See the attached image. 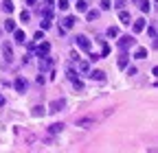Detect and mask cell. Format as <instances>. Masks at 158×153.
Masks as SVG:
<instances>
[{
  "label": "cell",
  "instance_id": "obj_1",
  "mask_svg": "<svg viewBox=\"0 0 158 153\" xmlns=\"http://www.w3.org/2000/svg\"><path fill=\"white\" fill-rule=\"evenodd\" d=\"M132 46H136V40H134V37H130V35H123L121 40H118V48H121V50H127V48H132Z\"/></svg>",
  "mask_w": 158,
  "mask_h": 153
},
{
  "label": "cell",
  "instance_id": "obj_2",
  "mask_svg": "<svg viewBox=\"0 0 158 153\" xmlns=\"http://www.w3.org/2000/svg\"><path fill=\"white\" fill-rule=\"evenodd\" d=\"M75 44L81 48V50H90V46H92V44H90V40H88L86 35H77V37H75Z\"/></svg>",
  "mask_w": 158,
  "mask_h": 153
},
{
  "label": "cell",
  "instance_id": "obj_3",
  "mask_svg": "<svg viewBox=\"0 0 158 153\" xmlns=\"http://www.w3.org/2000/svg\"><path fill=\"white\" fill-rule=\"evenodd\" d=\"M66 107V101L64 99H55L51 105H48V112H53V114H57V112H62Z\"/></svg>",
  "mask_w": 158,
  "mask_h": 153
},
{
  "label": "cell",
  "instance_id": "obj_4",
  "mask_svg": "<svg viewBox=\"0 0 158 153\" xmlns=\"http://www.w3.org/2000/svg\"><path fill=\"white\" fill-rule=\"evenodd\" d=\"M51 64H53V59H51V57L48 55H42V57H40V70H48L51 68Z\"/></svg>",
  "mask_w": 158,
  "mask_h": 153
},
{
  "label": "cell",
  "instance_id": "obj_5",
  "mask_svg": "<svg viewBox=\"0 0 158 153\" xmlns=\"http://www.w3.org/2000/svg\"><path fill=\"white\" fill-rule=\"evenodd\" d=\"M75 22H77V18L68 15V18H64V20H62V29H64V31H70V29L75 26Z\"/></svg>",
  "mask_w": 158,
  "mask_h": 153
},
{
  "label": "cell",
  "instance_id": "obj_6",
  "mask_svg": "<svg viewBox=\"0 0 158 153\" xmlns=\"http://www.w3.org/2000/svg\"><path fill=\"white\" fill-rule=\"evenodd\" d=\"M88 76L94 79V81H103L106 79V72L103 70H88Z\"/></svg>",
  "mask_w": 158,
  "mask_h": 153
},
{
  "label": "cell",
  "instance_id": "obj_7",
  "mask_svg": "<svg viewBox=\"0 0 158 153\" xmlns=\"http://www.w3.org/2000/svg\"><path fill=\"white\" fill-rule=\"evenodd\" d=\"M2 53H5V59H7V64L9 61H13V48H11V44H2Z\"/></svg>",
  "mask_w": 158,
  "mask_h": 153
},
{
  "label": "cell",
  "instance_id": "obj_8",
  "mask_svg": "<svg viewBox=\"0 0 158 153\" xmlns=\"http://www.w3.org/2000/svg\"><path fill=\"white\" fill-rule=\"evenodd\" d=\"M92 125H94V118H90V116L79 118V120H77V127H84V129H90Z\"/></svg>",
  "mask_w": 158,
  "mask_h": 153
},
{
  "label": "cell",
  "instance_id": "obj_9",
  "mask_svg": "<svg viewBox=\"0 0 158 153\" xmlns=\"http://www.w3.org/2000/svg\"><path fill=\"white\" fill-rule=\"evenodd\" d=\"M48 53H51V44H48V42H42V40H40V46H37V55L42 57V55H48Z\"/></svg>",
  "mask_w": 158,
  "mask_h": 153
},
{
  "label": "cell",
  "instance_id": "obj_10",
  "mask_svg": "<svg viewBox=\"0 0 158 153\" xmlns=\"http://www.w3.org/2000/svg\"><path fill=\"white\" fill-rule=\"evenodd\" d=\"M118 20H121L123 24H130V22H132V15H130V11H125V9H118Z\"/></svg>",
  "mask_w": 158,
  "mask_h": 153
},
{
  "label": "cell",
  "instance_id": "obj_11",
  "mask_svg": "<svg viewBox=\"0 0 158 153\" xmlns=\"http://www.w3.org/2000/svg\"><path fill=\"white\" fill-rule=\"evenodd\" d=\"M132 29H134V33H141V31L145 29V20H143V18L134 20V22H132Z\"/></svg>",
  "mask_w": 158,
  "mask_h": 153
},
{
  "label": "cell",
  "instance_id": "obj_12",
  "mask_svg": "<svg viewBox=\"0 0 158 153\" xmlns=\"http://www.w3.org/2000/svg\"><path fill=\"white\" fill-rule=\"evenodd\" d=\"M13 88H15L18 92H24V90H27V79L18 76V79H15V83H13Z\"/></svg>",
  "mask_w": 158,
  "mask_h": 153
},
{
  "label": "cell",
  "instance_id": "obj_13",
  "mask_svg": "<svg viewBox=\"0 0 158 153\" xmlns=\"http://www.w3.org/2000/svg\"><path fill=\"white\" fill-rule=\"evenodd\" d=\"M13 40L18 42V44H24V31H20V29H13Z\"/></svg>",
  "mask_w": 158,
  "mask_h": 153
},
{
  "label": "cell",
  "instance_id": "obj_14",
  "mask_svg": "<svg viewBox=\"0 0 158 153\" xmlns=\"http://www.w3.org/2000/svg\"><path fill=\"white\" fill-rule=\"evenodd\" d=\"M84 13H86V20H88V22H94L97 18H99V11H97V9H86Z\"/></svg>",
  "mask_w": 158,
  "mask_h": 153
},
{
  "label": "cell",
  "instance_id": "obj_15",
  "mask_svg": "<svg viewBox=\"0 0 158 153\" xmlns=\"http://www.w3.org/2000/svg\"><path fill=\"white\" fill-rule=\"evenodd\" d=\"M116 64H118V68H127V64H130V57H127L125 53H121V55H118V59H116Z\"/></svg>",
  "mask_w": 158,
  "mask_h": 153
},
{
  "label": "cell",
  "instance_id": "obj_16",
  "mask_svg": "<svg viewBox=\"0 0 158 153\" xmlns=\"http://www.w3.org/2000/svg\"><path fill=\"white\" fill-rule=\"evenodd\" d=\"M62 131H64V125H62V123H55V125L48 127V133H51V136H55V133H62Z\"/></svg>",
  "mask_w": 158,
  "mask_h": 153
},
{
  "label": "cell",
  "instance_id": "obj_17",
  "mask_svg": "<svg viewBox=\"0 0 158 153\" xmlns=\"http://www.w3.org/2000/svg\"><path fill=\"white\" fill-rule=\"evenodd\" d=\"M77 68H79V72H86V74H88L90 64H88V61H84V59H77Z\"/></svg>",
  "mask_w": 158,
  "mask_h": 153
},
{
  "label": "cell",
  "instance_id": "obj_18",
  "mask_svg": "<svg viewBox=\"0 0 158 153\" xmlns=\"http://www.w3.org/2000/svg\"><path fill=\"white\" fill-rule=\"evenodd\" d=\"M145 57H147V48H136V53H134V59H145Z\"/></svg>",
  "mask_w": 158,
  "mask_h": 153
},
{
  "label": "cell",
  "instance_id": "obj_19",
  "mask_svg": "<svg viewBox=\"0 0 158 153\" xmlns=\"http://www.w3.org/2000/svg\"><path fill=\"white\" fill-rule=\"evenodd\" d=\"M44 114H46V107H42V105H35V107H33V116H35V118L44 116Z\"/></svg>",
  "mask_w": 158,
  "mask_h": 153
},
{
  "label": "cell",
  "instance_id": "obj_20",
  "mask_svg": "<svg viewBox=\"0 0 158 153\" xmlns=\"http://www.w3.org/2000/svg\"><path fill=\"white\" fill-rule=\"evenodd\" d=\"M136 5H138V9H141L143 13H147V11L152 9V5L147 2V0H138V2H136Z\"/></svg>",
  "mask_w": 158,
  "mask_h": 153
},
{
  "label": "cell",
  "instance_id": "obj_21",
  "mask_svg": "<svg viewBox=\"0 0 158 153\" xmlns=\"http://www.w3.org/2000/svg\"><path fill=\"white\" fill-rule=\"evenodd\" d=\"M75 7H77V11H81V13H84V11L88 9V0H77V5H75Z\"/></svg>",
  "mask_w": 158,
  "mask_h": 153
},
{
  "label": "cell",
  "instance_id": "obj_22",
  "mask_svg": "<svg viewBox=\"0 0 158 153\" xmlns=\"http://www.w3.org/2000/svg\"><path fill=\"white\" fill-rule=\"evenodd\" d=\"M2 11L5 13H13V2H11V0H5V2H2Z\"/></svg>",
  "mask_w": 158,
  "mask_h": 153
},
{
  "label": "cell",
  "instance_id": "obj_23",
  "mask_svg": "<svg viewBox=\"0 0 158 153\" xmlns=\"http://www.w3.org/2000/svg\"><path fill=\"white\" fill-rule=\"evenodd\" d=\"M13 29H15V22H13V20H7V22H5V31H7V33H13Z\"/></svg>",
  "mask_w": 158,
  "mask_h": 153
},
{
  "label": "cell",
  "instance_id": "obj_24",
  "mask_svg": "<svg viewBox=\"0 0 158 153\" xmlns=\"http://www.w3.org/2000/svg\"><path fill=\"white\" fill-rule=\"evenodd\" d=\"M99 5H101V11H110V9H112V2H110V0H101Z\"/></svg>",
  "mask_w": 158,
  "mask_h": 153
},
{
  "label": "cell",
  "instance_id": "obj_25",
  "mask_svg": "<svg viewBox=\"0 0 158 153\" xmlns=\"http://www.w3.org/2000/svg\"><path fill=\"white\" fill-rule=\"evenodd\" d=\"M29 20H31V13H29V11H22V13H20V22H24V24H27Z\"/></svg>",
  "mask_w": 158,
  "mask_h": 153
},
{
  "label": "cell",
  "instance_id": "obj_26",
  "mask_svg": "<svg viewBox=\"0 0 158 153\" xmlns=\"http://www.w3.org/2000/svg\"><path fill=\"white\" fill-rule=\"evenodd\" d=\"M57 7L62 9V11H66V9H68L70 5H68V0H57Z\"/></svg>",
  "mask_w": 158,
  "mask_h": 153
},
{
  "label": "cell",
  "instance_id": "obj_27",
  "mask_svg": "<svg viewBox=\"0 0 158 153\" xmlns=\"http://www.w3.org/2000/svg\"><path fill=\"white\" fill-rule=\"evenodd\" d=\"M147 35L152 37V40H156V26H154V24H149V26H147Z\"/></svg>",
  "mask_w": 158,
  "mask_h": 153
},
{
  "label": "cell",
  "instance_id": "obj_28",
  "mask_svg": "<svg viewBox=\"0 0 158 153\" xmlns=\"http://www.w3.org/2000/svg\"><path fill=\"white\" fill-rule=\"evenodd\" d=\"M106 33H108V37H116V35H118V29H116V26H110Z\"/></svg>",
  "mask_w": 158,
  "mask_h": 153
},
{
  "label": "cell",
  "instance_id": "obj_29",
  "mask_svg": "<svg viewBox=\"0 0 158 153\" xmlns=\"http://www.w3.org/2000/svg\"><path fill=\"white\" fill-rule=\"evenodd\" d=\"M66 76H68L70 81H75V79H77V72H75L73 68H68V70H66Z\"/></svg>",
  "mask_w": 158,
  "mask_h": 153
},
{
  "label": "cell",
  "instance_id": "obj_30",
  "mask_svg": "<svg viewBox=\"0 0 158 153\" xmlns=\"http://www.w3.org/2000/svg\"><path fill=\"white\" fill-rule=\"evenodd\" d=\"M73 85H75L77 90H84V81H79V79H75V81H73Z\"/></svg>",
  "mask_w": 158,
  "mask_h": 153
},
{
  "label": "cell",
  "instance_id": "obj_31",
  "mask_svg": "<svg viewBox=\"0 0 158 153\" xmlns=\"http://www.w3.org/2000/svg\"><path fill=\"white\" fill-rule=\"evenodd\" d=\"M125 7V0H116L114 2V9H123Z\"/></svg>",
  "mask_w": 158,
  "mask_h": 153
},
{
  "label": "cell",
  "instance_id": "obj_32",
  "mask_svg": "<svg viewBox=\"0 0 158 153\" xmlns=\"http://www.w3.org/2000/svg\"><path fill=\"white\" fill-rule=\"evenodd\" d=\"M46 29H51V20L44 18V20H42V31H46Z\"/></svg>",
  "mask_w": 158,
  "mask_h": 153
},
{
  "label": "cell",
  "instance_id": "obj_33",
  "mask_svg": "<svg viewBox=\"0 0 158 153\" xmlns=\"http://www.w3.org/2000/svg\"><path fill=\"white\" fill-rule=\"evenodd\" d=\"M33 40H44V33H42V31H37V33H35V37H33Z\"/></svg>",
  "mask_w": 158,
  "mask_h": 153
},
{
  "label": "cell",
  "instance_id": "obj_34",
  "mask_svg": "<svg viewBox=\"0 0 158 153\" xmlns=\"http://www.w3.org/2000/svg\"><path fill=\"white\" fill-rule=\"evenodd\" d=\"M108 53H110V48H108V46H103V50H101V57H106ZM101 57H99V59H101Z\"/></svg>",
  "mask_w": 158,
  "mask_h": 153
},
{
  "label": "cell",
  "instance_id": "obj_35",
  "mask_svg": "<svg viewBox=\"0 0 158 153\" xmlns=\"http://www.w3.org/2000/svg\"><path fill=\"white\" fill-rule=\"evenodd\" d=\"M55 5V0H46V7H53Z\"/></svg>",
  "mask_w": 158,
  "mask_h": 153
},
{
  "label": "cell",
  "instance_id": "obj_36",
  "mask_svg": "<svg viewBox=\"0 0 158 153\" xmlns=\"http://www.w3.org/2000/svg\"><path fill=\"white\" fill-rule=\"evenodd\" d=\"M7 101H5V96H2V94H0V105H5Z\"/></svg>",
  "mask_w": 158,
  "mask_h": 153
},
{
  "label": "cell",
  "instance_id": "obj_37",
  "mask_svg": "<svg viewBox=\"0 0 158 153\" xmlns=\"http://www.w3.org/2000/svg\"><path fill=\"white\" fill-rule=\"evenodd\" d=\"M37 2V0H27V5H35Z\"/></svg>",
  "mask_w": 158,
  "mask_h": 153
}]
</instances>
